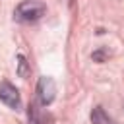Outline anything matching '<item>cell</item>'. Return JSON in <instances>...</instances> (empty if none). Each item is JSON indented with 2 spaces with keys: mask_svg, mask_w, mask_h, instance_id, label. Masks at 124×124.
<instances>
[{
  "mask_svg": "<svg viewBox=\"0 0 124 124\" xmlns=\"http://www.w3.org/2000/svg\"><path fill=\"white\" fill-rule=\"evenodd\" d=\"M37 97H39V103L43 107H48L54 101V97H56V83H54L52 78H48V76L39 78V81H37Z\"/></svg>",
  "mask_w": 124,
  "mask_h": 124,
  "instance_id": "cell-2",
  "label": "cell"
},
{
  "mask_svg": "<svg viewBox=\"0 0 124 124\" xmlns=\"http://www.w3.org/2000/svg\"><path fill=\"white\" fill-rule=\"evenodd\" d=\"M107 56H108V50H107V48H99V50L93 52V60H95V62H103Z\"/></svg>",
  "mask_w": 124,
  "mask_h": 124,
  "instance_id": "cell-6",
  "label": "cell"
},
{
  "mask_svg": "<svg viewBox=\"0 0 124 124\" xmlns=\"http://www.w3.org/2000/svg\"><path fill=\"white\" fill-rule=\"evenodd\" d=\"M29 74H31V68H29L27 58H25L23 54H17V76L23 78V79H27Z\"/></svg>",
  "mask_w": 124,
  "mask_h": 124,
  "instance_id": "cell-5",
  "label": "cell"
},
{
  "mask_svg": "<svg viewBox=\"0 0 124 124\" xmlns=\"http://www.w3.org/2000/svg\"><path fill=\"white\" fill-rule=\"evenodd\" d=\"M45 14H46L45 2H41V0H23L21 4H17V8L14 12V17L17 21H23V23H33V21L41 19Z\"/></svg>",
  "mask_w": 124,
  "mask_h": 124,
  "instance_id": "cell-1",
  "label": "cell"
},
{
  "mask_svg": "<svg viewBox=\"0 0 124 124\" xmlns=\"http://www.w3.org/2000/svg\"><path fill=\"white\" fill-rule=\"evenodd\" d=\"M0 101L4 105H8L10 108H16L19 110L21 108V97H19V91L16 85H12L10 81H0Z\"/></svg>",
  "mask_w": 124,
  "mask_h": 124,
  "instance_id": "cell-3",
  "label": "cell"
},
{
  "mask_svg": "<svg viewBox=\"0 0 124 124\" xmlns=\"http://www.w3.org/2000/svg\"><path fill=\"white\" fill-rule=\"evenodd\" d=\"M91 122H93V124H116V122L107 114V110H105L103 107H95V108L91 110Z\"/></svg>",
  "mask_w": 124,
  "mask_h": 124,
  "instance_id": "cell-4",
  "label": "cell"
}]
</instances>
